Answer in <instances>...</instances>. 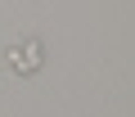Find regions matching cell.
<instances>
[{
  "instance_id": "cell-1",
  "label": "cell",
  "mask_w": 135,
  "mask_h": 117,
  "mask_svg": "<svg viewBox=\"0 0 135 117\" xmlns=\"http://www.w3.org/2000/svg\"><path fill=\"white\" fill-rule=\"evenodd\" d=\"M36 54H41V45H27V50H23V58H14V68H36V63H41Z\"/></svg>"
}]
</instances>
